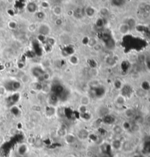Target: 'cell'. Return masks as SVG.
<instances>
[{"label":"cell","instance_id":"cell-1","mask_svg":"<svg viewBox=\"0 0 150 157\" xmlns=\"http://www.w3.org/2000/svg\"><path fill=\"white\" fill-rule=\"evenodd\" d=\"M27 9H28L29 11L30 12H34L35 11V10H36V6H35V4H33V3H30V4H28Z\"/></svg>","mask_w":150,"mask_h":157},{"label":"cell","instance_id":"cell-2","mask_svg":"<svg viewBox=\"0 0 150 157\" xmlns=\"http://www.w3.org/2000/svg\"><path fill=\"white\" fill-rule=\"evenodd\" d=\"M113 146L114 147V148L119 149L120 148V146H121L119 141V140H115V141H113Z\"/></svg>","mask_w":150,"mask_h":157},{"label":"cell","instance_id":"cell-3","mask_svg":"<svg viewBox=\"0 0 150 157\" xmlns=\"http://www.w3.org/2000/svg\"><path fill=\"white\" fill-rule=\"evenodd\" d=\"M86 14L89 15V16L92 15H93V13H94V10H93V9L91 8H88L87 9H86Z\"/></svg>","mask_w":150,"mask_h":157},{"label":"cell","instance_id":"cell-4","mask_svg":"<svg viewBox=\"0 0 150 157\" xmlns=\"http://www.w3.org/2000/svg\"><path fill=\"white\" fill-rule=\"evenodd\" d=\"M50 99H51V101H52L53 103H54V102H56V101H57V96L55 94H53V95L50 96Z\"/></svg>","mask_w":150,"mask_h":157}]
</instances>
